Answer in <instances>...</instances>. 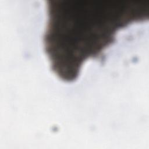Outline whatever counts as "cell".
<instances>
[{"label":"cell","instance_id":"obj_1","mask_svg":"<svg viewBox=\"0 0 149 149\" xmlns=\"http://www.w3.org/2000/svg\"><path fill=\"white\" fill-rule=\"evenodd\" d=\"M44 35L52 72L61 80L77 79L83 64L96 59L117 32L148 19L149 0H50Z\"/></svg>","mask_w":149,"mask_h":149}]
</instances>
